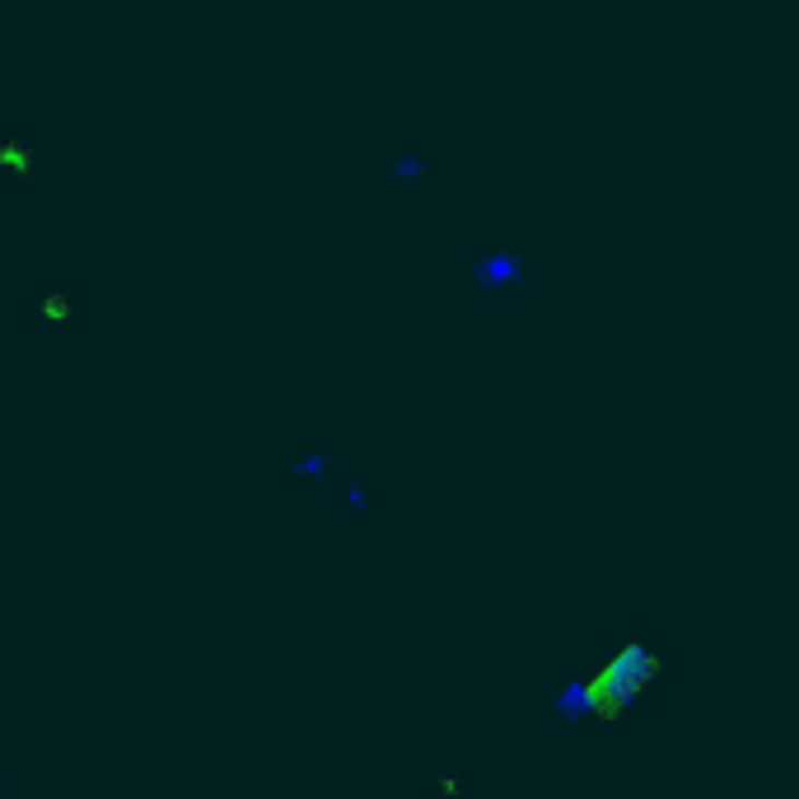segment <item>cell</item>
<instances>
[{
    "label": "cell",
    "mask_w": 799,
    "mask_h": 799,
    "mask_svg": "<svg viewBox=\"0 0 799 799\" xmlns=\"http://www.w3.org/2000/svg\"><path fill=\"white\" fill-rule=\"evenodd\" d=\"M459 271H454V286H473L477 304L482 309H500V294H529L533 281L543 286V267H533V253L524 243H510V239H496V234H473V239H459Z\"/></svg>",
    "instance_id": "6da1fadb"
},
{
    "label": "cell",
    "mask_w": 799,
    "mask_h": 799,
    "mask_svg": "<svg viewBox=\"0 0 799 799\" xmlns=\"http://www.w3.org/2000/svg\"><path fill=\"white\" fill-rule=\"evenodd\" d=\"M341 463H346V454L327 436H300L290 444V477L304 482L309 500L327 496V486H333V477L341 473Z\"/></svg>",
    "instance_id": "7a4b0ae2"
},
{
    "label": "cell",
    "mask_w": 799,
    "mask_h": 799,
    "mask_svg": "<svg viewBox=\"0 0 799 799\" xmlns=\"http://www.w3.org/2000/svg\"><path fill=\"white\" fill-rule=\"evenodd\" d=\"M323 500H327V519H333V524H364V519L379 510L374 482L364 477L356 463H341V473L333 477Z\"/></svg>",
    "instance_id": "3957f363"
},
{
    "label": "cell",
    "mask_w": 799,
    "mask_h": 799,
    "mask_svg": "<svg viewBox=\"0 0 799 799\" xmlns=\"http://www.w3.org/2000/svg\"><path fill=\"white\" fill-rule=\"evenodd\" d=\"M389 178L393 183H440L444 178V164L430 160V154L416 146V141H403V146L393 150V160H389Z\"/></svg>",
    "instance_id": "277c9868"
}]
</instances>
